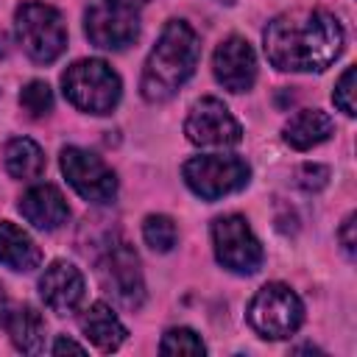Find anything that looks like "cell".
<instances>
[{
    "instance_id": "6da1fadb",
    "label": "cell",
    "mask_w": 357,
    "mask_h": 357,
    "mask_svg": "<svg viewBox=\"0 0 357 357\" xmlns=\"http://www.w3.org/2000/svg\"><path fill=\"white\" fill-rule=\"evenodd\" d=\"M343 50V28L329 11L279 14L265 28V56L276 70H326Z\"/></svg>"
},
{
    "instance_id": "7a4b0ae2",
    "label": "cell",
    "mask_w": 357,
    "mask_h": 357,
    "mask_svg": "<svg viewBox=\"0 0 357 357\" xmlns=\"http://www.w3.org/2000/svg\"><path fill=\"white\" fill-rule=\"evenodd\" d=\"M198 53H201V47H198L195 31L184 20H170L162 28V33L145 61L142 81H139L142 98L148 103H162V100L173 98L178 92V86L195 73Z\"/></svg>"
},
{
    "instance_id": "3957f363",
    "label": "cell",
    "mask_w": 357,
    "mask_h": 357,
    "mask_svg": "<svg viewBox=\"0 0 357 357\" xmlns=\"http://www.w3.org/2000/svg\"><path fill=\"white\" fill-rule=\"evenodd\" d=\"M64 98L89 114H109L120 100V78L100 59H84L61 75Z\"/></svg>"
},
{
    "instance_id": "277c9868",
    "label": "cell",
    "mask_w": 357,
    "mask_h": 357,
    "mask_svg": "<svg viewBox=\"0 0 357 357\" xmlns=\"http://www.w3.org/2000/svg\"><path fill=\"white\" fill-rule=\"evenodd\" d=\"M14 25H17V39H20L22 50L33 61L50 64L64 53L67 31H64L61 14L53 6L22 3L14 14Z\"/></svg>"
},
{
    "instance_id": "5b68a950",
    "label": "cell",
    "mask_w": 357,
    "mask_h": 357,
    "mask_svg": "<svg viewBox=\"0 0 357 357\" xmlns=\"http://www.w3.org/2000/svg\"><path fill=\"white\" fill-rule=\"evenodd\" d=\"M304 321V307L301 298L287 287V284H265L257 290V296L248 304V324L254 326L257 335L268 340H282L290 337Z\"/></svg>"
},
{
    "instance_id": "8992f818",
    "label": "cell",
    "mask_w": 357,
    "mask_h": 357,
    "mask_svg": "<svg viewBox=\"0 0 357 357\" xmlns=\"http://www.w3.org/2000/svg\"><path fill=\"white\" fill-rule=\"evenodd\" d=\"M187 187L206 198L215 201L220 195L237 192L248 184L251 167L240 159V156H223V153H206V156H192L190 162H184L181 167Z\"/></svg>"
},
{
    "instance_id": "52a82bcc",
    "label": "cell",
    "mask_w": 357,
    "mask_h": 357,
    "mask_svg": "<svg viewBox=\"0 0 357 357\" xmlns=\"http://www.w3.org/2000/svg\"><path fill=\"white\" fill-rule=\"evenodd\" d=\"M98 279H100V287L126 310H137L145 298L139 259L128 243H112L100 254Z\"/></svg>"
},
{
    "instance_id": "ba28073f",
    "label": "cell",
    "mask_w": 357,
    "mask_h": 357,
    "mask_svg": "<svg viewBox=\"0 0 357 357\" xmlns=\"http://www.w3.org/2000/svg\"><path fill=\"white\" fill-rule=\"evenodd\" d=\"M212 245L223 268L234 273H254L262 265V245L251 226L240 215H223L212 220Z\"/></svg>"
},
{
    "instance_id": "9c48e42d",
    "label": "cell",
    "mask_w": 357,
    "mask_h": 357,
    "mask_svg": "<svg viewBox=\"0 0 357 357\" xmlns=\"http://www.w3.org/2000/svg\"><path fill=\"white\" fill-rule=\"evenodd\" d=\"M139 8L114 3V0H95L84 14L86 36L95 47L103 50H123L139 33Z\"/></svg>"
},
{
    "instance_id": "30bf717a",
    "label": "cell",
    "mask_w": 357,
    "mask_h": 357,
    "mask_svg": "<svg viewBox=\"0 0 357 357\" xmlns=\"http://www.w3.org/2000/svg\"><path fill=\"white\" fill-rule=\"evenodd\" d=\"M61 173L67 176L70 187L84 198V201H92V204H109L117 192V178L112 173V167L84 151V148H64L61 151Z\"/></svg>"
},
{
    "instance_id": "8fae6325",
    "label": "cell",
    "mask_w": 357,
    "mask_h": 357,
    "mask_svg": "<svg viewBox=\"0 0 357 357\" xmlns=\"http://www.w3.org/2000/svg\"><path fill=\"white\" fill-rule=\"evenodd\" d=\"M184 134L190 142L204 148H229L243 139L240 123L218 98H201L192 103L184 123Z\"/></svg>"
},
{
    "instance_id": "7c38bea8",
    "label": "cell",
    "mask_w": 357,
    "mask_h": 357,
    "mask_svg": "<svg viewBox=\"0 0 357 357\" xmlns=\"http://www.w3.org/2000/svg\"><path fill=\"white\" fill-rule=\"evenodd\" d=\"M212 67H215V78L229 92H245L257 81V56L243 36H229L226 42H220Z\"/></svg>"
},
{
    "instance_id": "4fadbf2b",
    "label": "cell",
    "mask_w": 357,
    "mask_h": 357,
    "mask_svg": "<svg viewBox=\"0 0 357 357\" xmlns=\"http://www.w3.org/2000/svg\"><path fill=\"white\" fill-rule=\"evenodd\" d=\"M39 290H42V298L45 304L59 312V315H70L78 310L81 298H84V276L81 271L73 265V262H53L42 279H39Z\"/></svg>"
},
{
    "instance_id": "5bb4252c",
    "label": "cell",
    "mask_w": 357,
    "mask_h": 357,
    "mask_svg": "<svg viewBox=\"0 0 357 357\" xmlns=\"http://www.w3.org/2000/svg\"><path fill=\"white\" fill-rule=\"evenodd\" d=\"M20 212H22V218L31 226H36L42 231H53V229L64 226L67 218H70V206H67L64 195L53 184H36V187H31L20 198Z\"/></svg>"
},
{
    "instance_id": "9a60e30c",
    "label": "cell",
    "mask_w": 357,
    "mask_h": 357,
    "mask_svg": "<svg viewBox=\"0 0 357 357\" xmlns=\"http://www.w3.org/2000/svg\"><path fill=\"white\" fill-rule=\"evenodd\" d=\"M335 123L326 112L321 109H301L298 114H293L284 123V142L296 151H307L312 145H321L324 139H329Z\"/></svg>"
},
{
    "instance_id": "2e32d148",
    "label": "cell",
    "mask_w": 357,
    "mask_h": 357,
    "mask_svg": "<svg viewBox=\"0 0 357 357\" xmlns=\"http://www.w3.org/2000/svg\"><path fill=\"white\" fill-rule=\"evenodd\" d=\"M39 262H42V254H39L36 243L20 226L3 220L0 223V265L28 273V271L39 268Z\"/></svg>"
},
{
    "instance_id": "e0dca14e",
    "label": "cell",
    "mask_w": 357,
    "mask_h": 357,
    "mask_svg": "<svg viewBox=\"0 0 357 357\" xmlns=\"http://www.w3.org/2000/svg\"><path fill=\"white\" fill-rule=\"evenodd\" d=\"M81 329L84 335L100 349V351H114L123 340H126V326L120 324V318L112 312V307H106L103 301H95L84 318H81Z\"/></svg>"
},
{
    "instance_id": "ac0fdd59",
    "label": "cell",
    "mask_w": 357,
    "mask_h": 357,
    "mask_svg": "<svg viewBox=\"0 0 357 357\" xmlns=\"http://www.w3.org/2000/svg\"><path fill=\"white\" fill-rule=\"evenodd\" d=\"M6 329L11 335V343L25 351V354H39L45 349V321L42 315L31 307V304H22V307H14L8 315H6Z\"/></svg>"
},
{
    "instance_id": "d6986e66",
    "label": "cell",
    "mask_w": 357,
    "mask_h": 357,
    "mask_svg": "<svg viewBox=\"0 0 357 357\" xmlns=\"http://www.w3.org/2000/svg\"><path fill=\"white\" fill-rule=\"evenodd\" d=\"M6 170L14 178H39L45 170V153L42 148L28 139V137H17L6 145Z\"/></svg>"
},
{
    "instance_id": "ffe728a7",
    "label": "cell",
    "mask_w": 357,
    "mask_h": 357,
    "mask_svg": "<svg viewBox=\"0 0 357 357\" xmlns=\"http://www.w3.org/2000/svg\"><path fill=\"white\" fill-rule=\"evenodd\" d=\"M142 237L153 251L165 254V251H170L176 245L178 231H176V223L167 215H148L145 223H142Z\"/></svg>"
},
{
    "instance_id": "44dd1931",
    "label": "cell",
    "mask_w": 357,
    "mask_h": 357,
    "mask_svg": "<svg viewBox=\"0 0 357 357\" xmlns=\"http://www.w3.org/2000/svg\"><path fill=\"white\" fill-rule=\"evenodd\" d=\"M159 351L162 354H204L206 346H204V340L192 329L176 326V329H167L165 332V337L159 343Z\"/></svg>"
},
{
    "instance_id": "7402d4cb",
    "label": "cell",
    "mask_w": 357,
    "mask_h": 357,
    "mask_svg": "<svg viewBox=\"0 0 357 357\" xmlns=\"http://www.w3.org/2000/svg\"><path fill=\"white\" fill-rule=\"evenodd\" d=\"M20 106L31 114V117H42L53 109V92L45 81H31L22 86L20 92Z\"/></svg>"
},
{
    "instance_id": "603a6c76",
    "label": "cell",
    "mask_w": 357,
    "mask_h": 357,
    "mask_svg": "<svg viewBox=\"0 0 357 357\" xmlns=\"http://www.w3.org/2000/svg\"><path fill=\"white\" fill-rule=\"evenodd\" d=\"M332 100L349 117L354 114V67H346V73L340 75V81H337V86L332 92Z\"/></svg>"
},
{
    "instance_id": "cb8c5ba5",
    "label": "cell",
    "mask_w": 357,
    "mask_h": 357,
    "mask_svg": "<svg viewBox=\"0 0 357 357\" xmlns=\"http://www.w3.org/2000/svg\"><path fill=\"white\" fill-rule=\"evenodd\" d=\"M298 187H304L307 192H315V190H321L324 184H326V178H329V170L326 167H321V165H304L301 170H298Z\"/></svg>"
},
{
    "instance_id": "d4e9b609",
    "label": "cell",
    "mask_w": 357,
    "mask_h": 357,
    "mask_svg": "<svg viewBox=\"0 0 357 357\" xmlns=\"http://www.w3.org/2000/svg\"><path fill=\"white\" fill-rule=\"evenodd\" d=\"M354 215H349L346 220H343V226H340V243H343V248H346V254L349 257H354V245H357V240H354Z\"/></svg>"
},
{
    "instance_id": "484cf974",
    "label": "cell",
    "mask_w": 357,
    "mask_h": 357,
    "mask_svg": "<svg viewBox=\"0 0 357 357\" xmlns=\"http://www.w3.org/2000/svg\"><path fill=\"white\" fill-rule=\"evenodd\" d=\"M64 351H75V354H84V346H78L75 340L59 337V340H56V346H53V354H64Z\"/></svg>"
},
{
    "instance_id": "4316f807",
    "label": "cell",
    "mask_w": 357,
    "mask_h": 357,
    "mask_svg": "<svg viewBox=\"0 0 357 357\" xmlns=\"http://www.w3.org/2000/svg\"><path fill=\"white\" fill-rule=\"evenodd\" d=\"M114 3H123V6H131V8H142L148 0H114Z\"/></svg>"
},
{
    "instance_id": "83f0119b",
    "label": "cell",
    "mask_w": 357,
    "mask_h": 357,
    "mask_svg": "<svg viewBox=\"0 0 357 357\" xmlns=\"http://www.w3.org/2000/svg\"><path fill=\"white\" fill-rule=\"evenodd\" d=\"M3 310H6V296H3V287H0V318H3Z\"/></svg>"
},
{
    "instance_id": "f1b7e54d",
    "label": "cell",
    "mask_w": 357,
    "mask_h": 357,
    "mask_svg": "<svg viewBox=\"0 0 357 357\" xmlns=\"http://www.w3.org/2000/svg\"><path fill=\"white\" fill-rule=\"evenodd\" d=\"M218 3H226V6H231V3H234V0H218Z\"/></svg>"
}]
</instances>
